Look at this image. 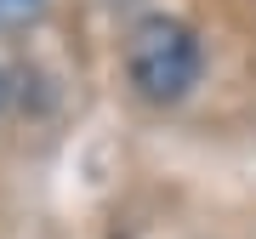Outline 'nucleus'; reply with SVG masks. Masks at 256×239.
<instances>
[{
  "mask_svg": "<svg viewBox=\"0 0 256 239\" xmlns=\"http://www.w3.org/2000/svg\"><path fill=\"white\" fill-rule=\"evenodd\" d=\"M126 74L148 102L188 97L194 80H200V40H194V28L176 23V18L137 23L131 28V46H126Z\"/></svg>",
  "mask_w": 256,
  "mask_h": 239,
  "instance_id": "obj_1",
  "label": "nucleus"
},
{
  "mask_svg": "<svg viewBox=\"0 0 256 239\" xmlns=\"http://www.w3.org/2000/svg\"><path fill=\"white\" fill-rule=\"evenodd\" d=\"M34 6H40V0H0V23H23Z\"/></svg>",
  "mask_w": 256,
  "mask_h": 239,
  "instance_id": "obj_2",
  "label": "nucleus"
},
{
  "mask_svg": "<svg viewBox=\"0 0 256 239\" xmlns=\"http://www.w3.org/2000/svg\"><path fill=\"white\" fill-rule=\"evenodd\" d=\"M0 108H6V74H0Z\"/></svg>",
  "mask_w": 256,
  "mask_h": 239,
  "instance_id": "obj_3",
  "label": "nucleus"
}]
</instances>
